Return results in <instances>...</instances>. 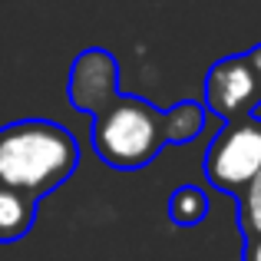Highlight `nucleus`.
<instances>
[{"label":"nucleus","instance_id":"8","mask_svg":"<svg viewBox=\"0 0 261 261\" xmlns=\"http://www.w3.org/2000/svg\"><path fill=\"white\" fill-rule=\"evenodd\" d=\"M208 215V195L198 185H178L169 195V218L172 225H198Z\"/></svg>","mask_w":261,"mask_h":261},{"label":"nucleus","instance_id":"10","mask_svg":"<svg viewBox=\"0 0 261 261\" xmlns=\"http://www.w3.org/2000/svg\"><path fill=\"white\" fill-rule=\"evenodd\" d=\"M248 66H251V73H255V86H258V102H261V43L258 46H251L248 53Z\"/></svg>","mask_w":261,"mask_h":261},{"label":"nucleus","instance_id":"4","mask_svg":"<svg viewBox=\"0 0 261 261\" xmlns=\"http://www.w3.org/2000/svg\"><path fill=\"white\" fill-rule=\"evenodd\" d=\"M258 102V86L255 73L248 66V57H222L218 63H212V70L205 73V109L218 116V119L231 122L242 116H255Z\"/></svg>","mask_w":261,"mask_h":261},{"label":"nucleus","instance_id":"11","mask_svg":"<svg viewBox=\"0 0 261 261\" xmlns=\"http://www.w3.org/2000/svg\"><path fill=\"white\" fill-rule=\"evenodd\" d=\"M242 261H261V238H245Z\"/></svg>","mask_w":261,"mask_h":261},{"label":"nucleus","instance_id":"3","mask_svg":"<svg viewBox=\"0 0 261 261\" xmlns=\"http://www.w3.org/2000/svg\"><path fill=\"white\" fill-rule=\"evenodd\" d=\"M205 178L225 195H242L261 172V119L242 116L222 126V133L205 149Z\"/></svg>","mask_w":261,"mask_h":261},{"label":"nucleus","instance_id":"5","mask_svg":"<svg viewBox=\"0 0 261 261\" xmlns=\"http://www.w3.org/2000/svg\"><path fill=\"white\" fill-rule=\"evenodd\" d=\"M73 109L93 116L106 106L109 99L119 96V63L109 50L102 46H89L83 50L70 66V83H66Z\"/></svg>","mask_w":261,"mask_h":261},{"label":"nucleus","instance_id":"2","mask_svg":"<svg viewBox=\"0 0 261 261\" xmlns=\"http://www.w3.org/2000/svg\"><path fill=\"white\" fill-rule=\"evenodd\" d=\"M93 152L109 169L133 172L142 169L166 149L162 109L142 96H116L99 113H93Z\"/></svg>","mask_w":261,"mask_h":261},{"label":"nucleus","instance_id":"9","mask_svg":"<svg viewBox=\"0 0 261 261\" xmlns=\"http://www.w3.org/2000/svg\"><path fill=\"white\" fill-rule=\"evenodd\" d=\"M238 228L245 238H261V172L238 195Z\"/></svg>","mask_w":261,"mask_h":261},{"label":"nucleus","instance_id":"1","mask_svg":"<svg viewBox=\"0 0 261 261\" xmlns=\"http://www.w3.org/2000/svg\"><path fill=\"white\" fill-rule=\"evenodd\" d=\"M80 166V146L60 122L20 119L0 129V185L40 202L57 192Z\"/></svg>","mask_w":261,"mask_h":261},{"label":"nucleus","instance_id":"6","mask_svg":"<svg viewBox=\"0 0 261 261\" xmlns=\"http://www.w3.org/2000/svg\"><path fill=\"white\" fill-rule=\"evenodd\" d=\"M37 218V198L0 185V242H20L33 228Z\"/></svg>","mask_w":261,"mask_h":261},{"label":"nucleus","instance_id":"7","mask_svg":"<svg viewBox=\"0 0 261 261\" xmlns=\"http://www.w3.org/2000/svg\"><path fill=\"white\" fill-rule=\"evenodd\" d=\"M205 129V102L198 99H178L175 106L162 109V133H166V146H185V142L198 139Z\"/></svg>","mask_w":261,"mask_h":261}]
</instances>
